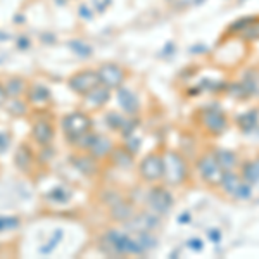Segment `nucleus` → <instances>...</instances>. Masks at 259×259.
Masks as SVG:
<instances>
[{
  "mask_svg": "<svg viewBox=\"0 0 259 259\" xmlns=\"http://www.w3.org/2000/svg\"><path fill=\"white\" fill-rule=\"evenodd\" d=\"M69 83L76 92H83V94H85L87 90H90L92 87H95L97 78H95L92 73H81V74H78V76H74Z\"/></svg>",
  "mask_w": 259,
  "mask_h": 259,
  "instance_id": "f257e3e1",
  "label": "nucleus"
},
{
  "mask_svg": "<svg viewBox=\"0 0 259 259\" xmlns=\"http://www.w3.org/2000/svg\"><path fill=\"white\" fill-rule=\"evenodd\" d=\"M87 126H89V121H87L85 116H81V114H73L64 119V130L69 133H73V135L81 133L83 130H87Z\"/></svg>",
  "mask_w": 259,
  "mask_h": 259,
  "instance_id": "f03ea898",
  "label": "nucleus"
},
{
  "mask_svg": "<svg viewBox=\"0 0 259 259\" xmlns=\"http://www.w3.org/2000/svg\"><path fill=\"white\" fill-rule=\"evenodd\" d=\"M31 133H33V139L38 142V144H47L54 137L52 126H50L47 121H38V123H35Z\"/></svg>",
  "mask_w": 259,
  "mask_h": 259,
  "instance_id": "7ed1b4c3",
  "label": "nucleus"
},
{
  "mask_svg": "<svg viewBox=\"0 0 259 259\" xmlns=\"http://www.w3.org/2000/svg\"><path fill=\"white\" fill-rule=\"evenodd\" d=\"M6 92L11 97H19L21 94H24V83L19 78H11L6 85Z\"/></svg>",
  "mask_w": 259,
  "mask_h": 259,
  "instance_id": "20e7f679",
  "label": "nucleus"
},
{
  "mask_svg": "<svg viewBox=\"0 0 259 259\" xmlns=\"http://www.w3.org/2000/svg\"><path fill=\"white\" fill-rule=\"evenodd\" d=\"M6 97H7V92H6V89L4 87H0V106L4 104V100H6Z\"/></svg>",
  "mask_w": 259,
  "mask_h": 259,
  "instance_id": "39448f33",
  "label": "nucleus"
}]
</instances>
